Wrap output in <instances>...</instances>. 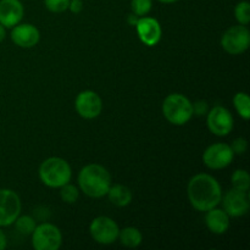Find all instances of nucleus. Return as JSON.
Listing matches in <instances>:
<instances>
[{
  "instance_id": "5",
  "label": "nucleus",
  "mask_w": 250,
  "mask_h": 250,
  "mask_svg": "<svg viewBox=\"0 0 250 250\" xmlns=\"http://www.w3.org/2000/svg\"><path fill=\"white\" fill-rule=\"evenodd\" d=\"M62 244L61 232L55 225L42 224L32 233V246L36 250H58Z\"/></svg>"
},
{
  "instance_id": "15",
  "label": "nucleus",
  "mask_w": 250,
  "mask_h": 250,
  "mask_svg": "<svg viewBox=\"0 0 250 250\" xmlns=\"http://www.w3.org/2000/svg\"><path fill=\"white\" fill-rule=\"evenodd\" d=\"M41 38L38 28L31 23L16 24L12 27L11 39L17 46L21 48H32L37 45Z\"/></svg>"
},
{
  "instance_id": "16",
  "label": "nucleus",
  "mask_w": 250,
  "mask_h": 250,
  "mask_svg": "<svg viewBox=\"0 0 250 250\" xmlns=\"http://www.w3.org/2000/svg\"><path fill=\"white\" fill-rule=\"evenodd\" d=\"M205 215V224H207L209 231L215 234H224L229 229V216L225 210L212 209L208 210Z\"/></svg>"
},
{
  "instance_id": "11",
  "label": "nucleus",
  "mask_w": 250,
  "mask_h": 250,
  "mask_svg": "<svg viewBox=\"0 0 250 250\" xmlns=\"http://www.w3.org/2000/svg\"><path fill=\"white\" fill-rule=\"evenodd\" d=\"M75 106L81 117L92 120L99 116L102 112L103 102L102 98L93 90H83L76 98Z\"/></svg>"
},
{
  "instance_id": "8",
  "label": "nucleus",
  "mask_w": 250,
  "mask_h": 250,
  "mask_svg": "<svg viewBox=\"0 0 250 250\" xmlns=\"http://www.w3.org/2000/svg\"><path fill=\"white\" fill-rule=\"evenodd\" d=\"M234 154L231 146L225 143H215L208 146L203 154V161L205 166L211 170H221L227 167L233 161Z\"/></svg>"
},
{
  "instance_id": "4",
  "label": "nucleus",
  "mask_w": 250,
  "mask_h": 250,
  "mask_svg": "<svg viewBox=\"0 0 250 250\" xmlns=\"http://www.w3.org/2000/svg\"><path fill=\"white\" fill-rule=\"evenodd\" d=\"M163 114L165 119L175 126H183L194 115L190 100L178 93H173L166 97L163 104Z\"/></svg>"
},
{
  "instance_id": "28",
  "label": "nucleus",
  "mask_w": 250,
  "mask_h": 250,
  "mask_svg": "<svg viewBox=\"0 0 250 250\" xmlns=\"http://www.w3.org/2000/svg\"><path fill=\"white\" fill-rule=\"evenodd\" d=\"M68 9H70L73 14H78V12H81L83 10L82 0H70Z\"/></svg>"
},
{
  "instance_id": "23",
  "label": "nucleus",
  "mask_w": 250,
  "mask_h": 250,
  "mask_svg": "<svg viewBox=\"0 0 250 250\" xmlns=\"http://www.w3.org/2000/svg\"><path fill=\"white\" fill-rule=\"evenodd\" d=\"M234 16H236L237 21L239 24H247L250 22V4L248 1H241L237 4L236 9H234Z\"/></svg>"
},
{
  "instance_id": "30",
  "label": "nucleus",
  "mask_w": 250,
  "mask_h": 250,
  "mask_svg": "<svg viewBox=\"0 0 250 250\" xmlns=\"http://www.w3.org/2000/svg\"><path fill=\"white\" fill-rule=\"evenodd\" d=\"M138 20H139V17L134 14L128 15V17H127V22H128L131 26H136L137 22H138Z\"/></svg>"
},
{
  "instance_id": "25",
  "label": "nucleus",
  "mask_w": 250,
  "mask_h": 250,
  "mask_svg": "<svg viewBox=\"0 0 250 250\" xmlns=\"http://www.w3.org/2000/svg\"><path fill=\"white\" fill-rule=\"evenodd\" d=\"M44 5L51 12H63L68 9L70 0H44Z\"/></svg>"
},
{
  "instance_id": "12",
  "label": "nucleus",
  "mask_w": 250,
  "mask_h": 250,
  "mask_svg": "<svg viewBox=\"0 0 250 250\" xmlns=\"http://www.w3.org/2000/svg\"><path fill=\"white\" fill-rule=\"evenodd\" d=\"M221 200L224 210L229 214V216L239 217L248 212L250 203L247 192L232 188L224 195V198H221Z\"/></svg>"
},
{
  "instance_id": "6",
  "label": "nucleus",
  "mask_w": 250,
  "mask_h": 250,
  "mask_svg": "<svg viewBox=\"0 0 250 250\" xmlns=\"http://www.w3.org/2000/svg\"><path fill=\"white\" fill-rule=\"evenodd\" d=\"M221 45L226 53L238 55L244 53L250 45V32L243 24L231 27L224 33Z\"/></svg>"
},
{
  "instance_id": "9",
  "label": "nucleus",
  "mask_w": 250,
  "mask_h": 250,
  "mask_svg": "<svg viewBox=\"0 0 250 250\" xmlns=\"http://www.w3.org/2000/svg\"><path fill=\"white\" fill-rule=\"evenodd\" d=\"M21 212V200L16 192L0 189V227L10 226Z\"/></svg>"
},
{
  "instance_id": "21",
  "label": "nucleus",
  "mask_w": 250,
  "mask_h": 250,
  "mask_svg": "<svg viewBox=\"0 0 250 250\" xmlns=\"http://www.w3.org/2000/svg\"><path fill=\"white\" fill-rule=\"evenodd\" d=\"M232 185H233L234 189L243 190V192H248L250 187V177L249 173L246 170H237L234 171L232 175Z\"/></svg>"
},
{
  "instance_id": "18",
  "label": "nucleus",
  "mask_w": 250,
  "mask_h": 250,
  "mask_svg": "<svg viewBox=\"0 0 250 250\" xmlns=\"http://www.w3.org/2000/svg\"><path fill=\"white\" fill-rule=\"evenodd\" d=\"M119 238L122 246L127 247V248H137L141 246L142 241H143L141 231L136 227H126L120 231Z\"/></svg>"
},
{
  "instance_id": "10",
  "label": "nucleus",
  "mask_w": 250,
  "mask_h": 250,
  "mask_svg": "<svg viewBox=\"0 0 250 250\" xmlns=\"http://www.w3.org/2000/svg\"><path fill=\"white\" fill-rule=\"evenodd\" d=\"M208 128L215 136L225 137L233 129V116L224 106H215L208 112Z\"/></svg>"
},
{
  "instance_id": "26",
  "label": "nucleus",
  "mask_w": 250,
  "mask_h": 250,
  "mask_svg": "<svg viewBox=\"0 0 250 250\" xmlns=\"http://www.w3.org/2000/svg\"><path fill=\"white\" fill-rule=\"evenodd\" d=\"M232 151H233L234 155H242L247 151L248 149V142L246 141L244 138H237L232 142V146H231Z\"/></svg>"
},
{
  "instance_id": "20",
  "label": "nucleus",
  "mask_w": 250,
  "mask_h": 250,
  "mask_svg": "<svg viewBox=\"0 0 250 250\" xmlns=\"http://www.w3.org/2000/svg\"><path fill=\"white\" fill-rule=\"evenodd\" d=\"M15 226H16V229L21 234H24V236H28V234L33 233L34 229H36L37 224L36 220L32 216H28V215H24V216H19L16 220H15Z\"/></svg>"
},
{
  "instance_id": "3",
  "label": "nucleus",
  "mask_w": 250,
  "mask_h": 250,
  "mask_svg": "<svg viewBox=\"0 0 250 250\" xmlns=\"http://www.w3.org/2000/svg\"><path fill=\"white\" fill-rule=\"evenodd\" d=\"M71 167L66 160L61 158H49L42 163L39 167V178L50 188H60L71 181Z\"/></svg>"
},
{
  "instance_id": "13",
  "label": "nucleus",
  "mask_w": 250,
  "mask_h": 250,
  "mask_svg": "<svg viewBox=\"0 0 250 250\" xmlns=\"http://www.w3.org/2000/svg\"><path fill=\"white\" fill-rule=\"evenodd\" d=\"M136 29L139 39L146 45L153 46L160 42L163 31H161V26L158 20L146 16L139 17L138 22L136 24Z\"/></svg>"
},
{
  "instance_id": "27",
  "label": "nucleus",
  "mask_w": 250,
  "mask_h": 250,
  "mask_svg": "<svg viewBox=\"0 0 250 250\" xmlns=\"http://www.w3.org/2000/svg\"><path fill=\"white\" fill-rule=\"evenodd\" d=\"M193 105V114L198 115V116H200V115H205L208 112V109H209V106H208V103L204 102V100H199V102H195Z\"/></svg>"
},
{
  "instance_id": "17",
  "label": "nucleus",
  "mask_w": 250,
  "mask_h": 250,
  "mask_svg": "<svg viewBox=\"0 0 250 250\" xmlns=\"http://www.w3.org/2000/svg\"><path fill=\"white\" fill-rule=\"evenodd\" d=\"M107 197H109V200L112 204L119 208H124L127 207L132 202L133 194H132V190L126 186L114 185L110 187L109 192H107Z\"/></svg>"
},
{
  "instance_id": "22",
  "label": "nucleus",
  "mask_w": 250,
  "mask_h": 250,
  "mask_svg": "<svg viewBox=\"0 0 250 250\" xmlns=\"http://www.w3.org/2000/svg\"><path fill=\"white\" fill-rule=\"evenodd\" d=\"M60 197L62 202L67 203V204H73V203L77 202L78 197H80V192H78L77 187H75V186L68 182L62 187H60Z\"/></svg>"
},
{
  "instance_id": "14",
  "label": "nucleus",
  "mask_w": 250,
  "mask_h": 250,
  "mask_svg": "<svg viewBox=\"0 0 250 250\" xmlns=\"http://www.w3.org/2000/svg\"><path fill=\"white\" fill-rule=\"evenodd\" d=\"M23 17V5L20 0H0V24L12 28Z\"/></svg>"
},
{
  "instance_id": "29",
  "label": "nucleus",
  "mask_w": 250,
  "mask_h": 250,
  "mask_svg": "<svg viewBox=\"0 0 250 250\" xmlns=\"http://www.w3.org/2000/svg\"><path fill=\"white\" fill-rule=\"evenodd\" d=\"M5 248H6V236L0 229V250H4Z\"/></svg>"
},
{
  "instance_id": "2",
  "label": "nucleus",
  "mask_w": 250,
  "mask_h": 250,
  "mask_svg": "<svg viewBox=\"0 0 250 250\" xmlns=\"http://www.w3.org/2000/svg\"><path fill=\"white\" fill-rule=\"evenodd\" d=\"M78 185L88 197L103 198L111 187V176L104 166L89 164L78 173Z\"/></svg>"
},
{
  "instance_id": "31",
  "label": "nucleus",
  "mask_w": 250,
  "mask_h": 250,
  "mask_svg": "<svg viewBox=\"0 0 250 250\" xmlns=\"http://www.w3.org/2000/svg\"><path fill=\"white\" fill-rule=\"evenodd\" d=\"M5 36H6V29L2 24H0V43L5 39Z\"/></svg>"
},
{
  "instance_id": "32",
  "label": "nucleus",
  "mask_w": 250,
  "mask_h": 250,
  "mask_svg": "<svg viewBox=\"0 0 250 250\" xmlns=\"http://www.w3.org/2000/svg\"><path fill=\"white\" fill-rule=\"evenodd\" d=\"M160 2H164V4H172V2L178 1V0H159Z\"/></svg>"
},
{
  "instance_id": "19",
  "label": "nucleus",
  "mask_w": 250,
  "mask_h": 250,
  "mask_svg": "<svg viewBox=\"0 0 250 250\" xmlns=\"http://www.w3.org/2000/svg\"><path fill=\"white\" fill-rule=\"evenodd\" d=\"M233 104L241 117L248 121L250 119V99L248 94L243 92L237 93L233 98Z\"/></svg>"
},
{
  "instance_id": "1",
  "label": "nucleus",
  "mask_w": 250,
  "mask_h": 250,
  "mask_svg": "<svg viewBox=\"0 0 250 250\" xmlns=\"http://www.w3.org/2000/svg\"><path fill=\"white\" fill-rule=\"evenodd\" d=\"M188 199L198 211H208L221 203L222 190L220 183L208 173L192 177L187 188Z\"/></svg>"
},
{
  "instance_id": "24",
  "label": "nucleus",
  "mask_w": 250,
  "mask_h": 250,
  "mask_svg": "<svg viewBox=\"0 0 250 250\" xmlns=\"http://www.w3.org/2000/svg\"><path fill=\"white\" fill-rule=\"evenodd\" d=\"M153 1L151 0H132L131 9L134 15L138 17H143L150 12Z\"/></svg>"
},
{
  "instance_id": "7",
  "label": "nucleus",
  "mask_w": 250,
  "mask_h": 250,
  "mask_svg": "<svg viewBox=\"0 0 250 250\" xmlns=\"http://www.w3.org/2000/svg\"><path fill=\"white\" fill-rule=\"evenodd\" d=\"M92 238L103 246L112 244L119 238L120 229L116 222L107 216H99L92 221L89 226Z\"/></svg>"
}]
</instances>
